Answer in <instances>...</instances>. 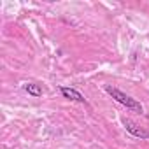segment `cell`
Instances as JSON below:
<instances>
[{
	"label": "cell",
	"instance_id": "obj_2",
	"mask_svg": "<svg viewBox=\"0 0 149 149\" xmlns=\"http://www.w3.org/2000/svg\"><path fill=\"white\" fill-rule=\"evenodd\" d=\"M121 123H123L125 130H126L130 135L139 137V139H149V132H147V130H144V128H140L135 121H132V119H128V118H123V119H121Z\"/></svg>",
	"mask_w": 149,
	"mask_h": 149
},
{
	"label": "cell",
	"instance_id": "obj_1",
	"mask_svg": "<svg viewBox=\"0 0 149 149\" xmlns=\"http://www.w3.org/2000/svg\"><path fill=\"white\" fill-rule=\"evenodd\" d=\"M105 91L116 100V102H119L121 105H125L128 111H133V112H142V105L135 100V98H132L130 95H126L125 91H121V90H118V88H114V86H105Z\"/></svg>",
	"mask_w": 149,
	"mask_h": 149
},
{
	"label": "cell",
	"instance_id": "obj_3",
	"mask_svg": "<svg viewBox=\"0 0 149 149\" xmlns=\"http://www.w3.org/2000/svg\"><path fill=\"white\" fill-rule=\"evenodd\" d=\"M60 93L63 98L67 100H72V102H79V104H86V98L81 91H77L76 88H68V86H61L60 88Z\"/></svg>",
	"mask_w": 149,
	"mask_h": 149
},
{
	"label": "cell",
	"instance_id": "obj_4",
	"mask_svg": "<svg viewBox=\"0 0 149 149\" xmlns=\"http://www.w3.org/2000/svg\"><path fill=\"white\" fill-rule=\"evenodd\" d=\"M25 91L28 95H32V97H42V88L37 83H26L25 84Z\"/></svg>",
	"mask_w": 149,
	"mask_h": 149
}]
</instances>
